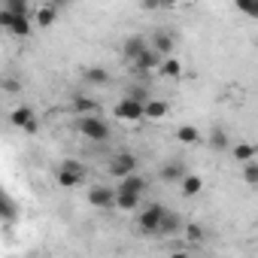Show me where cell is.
I'll use <instances>...</instances> for the list:
<instances>
[{
    "label": "cell",
    "instance_id": "6da1fadb",
    "mask_svg": "<svg viewBox=\"0 0 258 258\" xmlns=\"http://www.w3.org/2000/svg\"><path fill=\"white\" fill-rule=\"evenodd\" d=\"M76 131L91 143H106L109 140V124L100 115H79L76 118Z\"/></svg>",
    "mask_w": 258,
    "mask_h": 258
},
{
    "label": "cell",
    "instance_id": "7a4b0ae2",
    "mask_svg": "<svg viewBox=\"0 0 258 258\" xmlns=\"http://www.w3.org/2000/svg\"><path fill=\"white\" fill-rule=\"evenodd\" d=\"M164 207L161 204H149L146 210H140V219H137V228L143 231V234H158V228H161V219H164Z\"/></svg>",
    "mask_w": 258,
    "mask_h": 258
},
{
    "label": "cell",
    "instance_id": "3957f363",
    "mask_svg": "<svg viewBox=\"0 0 258 258\" xmlns=\"http://www.w3.org/2000/svg\"><path fill=\"white\" fill-rule=\"evenodd\" d=\"M106 170H109L115 179L134 176V173H137V155H131V152H118V155H112V161H109Z\"/></svg>",
    "mask_w": 258,
    "mask_h": 258
},
{
    "label": "cell",
    "instance_id": "277c9868",
    "mask_svg": "<svg viewBox=\"0 0 258 258\" xmlns=\"http://www.w3.org/2000/svg\"><path fill=\"white\" fill-rule=\"evenodd\" d=\"M10 121H13V127H19V131H25V134H37V127H40L37 112L31 106H16L10 112Z\"/></svg>",
    "mask_w": 258,
    "mask_h": 258
},
{
    "label": "cell",
    "instance_id": "5b68a950",
    "mask_svg": "<svg viewBox=\"0 0 258 258\" xmlns=\"http://www.w3.org/2000/svg\"><path fill=\"white\" fill-rule=\"evenodd\" d=\"M82 179H85V167H82L79 161H61V167H58V182H61L64 188H76V185H82Z\"/></svg>",
    "mask_w": 258,
    "mask_h": 258
},
{
    "label": "cell",
    "instance_id": "8992f818",
    "mask_svg": "<svg viewBox=\"0 0 258 258\" xmlns=\"http://www.w3.org/2000/svg\"><path fill=\"white\" fill-rule=\"evenodd\" d=\"M0 25H4V31H10L13 37H28L31 34V16H13L7 10H0Z\"/></svg>",
    "mask_w": 258,
    "mask_h": 258
},
{
    "label": "cell",
    "instance_id": "52a82bcc",
    "mask_svg": "<svg viewBox=\"0 0 258 258\" xmlns=\"http://www.w3.org/2000/svg\"><path fill=\"white\" fill-rule=\"evenodd\" d=\"M115 115L121 121H140V118H146V103H137L131 97H121L115 103Z\"/></svg>",
    "mask_w": 258,
    "mask_h": 258
},
{
    "label": "cell",
    "instance_id": "ba28073f",
    "mask_svg": "<svg viewBox=\"0 0 258 258\" xmlns=\"http://www.w3.org/2000/svg\"><path fill=\"white\" fill-rule=\"evenodd\" d=\"M149 49V43H146V37H127L124 43H121V61H127V64H134L143 52Z\"/></svg>",
    "mask_w": 258,
    "mask_h": 258
},
{
    "label": "cell",
    "instance_id": "9c48e42d",
    "mask_svg": "<svg viewBox=\"0 0 258 258\" xmlns=\"http://www.w3.org/2000/svg\"><path fill=\"white\" fill-rule=\"evenodd\" d=\"M146 188H149V179H146V176H140V173H134V176L118 179V188H115V191H124V195H137V198H143V195H146Z\"/></svg>",
    "mask_w": 258,
    "mask_h": 258
},
{
    "label": "cell",
    "instance_id": "30bf717a",
    "mask_svg": "<svg viewBox=\"0 0 258 258\" xmlns=\"http://www.w3.org/2000/svg\"><path fill=\"white\" fill-rule=\"evenodd\" d=\"M131 67H134V73H137V76H146L149 70H158V67H161V55L149 46V49H146V52H143L134 64H131Z\"/></svg>",
    "mask_w": 258,
    "mask_h": 258
},
{
    "label": "cell",
    "instance_id": "8fae6325",
    "mask_svg": "<svg viewBox=\"0 0 258 258\" xmlns=\"http://www.w3.org/2000/svg\"><path fill=\"white\" fill-rule=\"evenodd\" d=\"M88 204L91 207H115V188L109 185H94L88 191Z\"/></svg>",
    "mask_w": 258,
    "mask_h": 258
},
{
    "label": "cell",
    "instance_id": "7c38bea8",
    "mask_svg": "<svg viewBox=\"0 0 258 258\" xmlns=\"http://www.w3.org/2000/svg\"><path fill=\"white\" fill-rule=\"evenodd\" d=\"M58 10H61L58 0H55V4H43V7L37 10V16H34V25H37V28H52L55 19H58Z\"/></svg>",
    "mask_w": 258,
    "mask_h": 258
},
{
    "label": "cell",
    "instance_id": "4fadbf2b",
    "mask_svg": "<svg viewBox=\"0 0 258 258\" xmlns=\"http://www.w3.org/2000/svg\"><path fill=\"white\" fill-rule=\"evenodd\" d=\"M149 46H152L158 55L170 58V52H173V34H170V31H155L152 40H149Z\"/></svg>",
    "mask_w": 258,
    "mask_h": 258
},
{
    "label": "cell",
    "instance_id": "5bb4252c",
    "mask_svg": "<svg viewBox=\"0 0 258 258\" xmlns=\"http://www.w3.org/2000/svg\"><path fill=\"white\" fill-rule=\"evenodd\" d=\"M73 112L79 115H100V100L97 97H73Z\"/></svg>",
    "mask_w": 258,
    "mask_h": 258
},
{
    "label": "cell",
    "instance_id": "9a60e30c",
    "mask_svg": "<svg viewBox=\"0 0 258 258\" xmlns=\"http://www.w3.org/2000/svg\"><path fill=\"white\" fill-rule=\"evenodd\" d=\"M185 176H188V170H185L182 161H167V164L161 167V179H164V182H182Z\"/></svg>",
    "mask_w": 258,
    "mask_h": 258
},
{
    "label": "cell",
    "instance_id": "2e32d148",
    "mask_svg": "<svg viewBox=\"0 0 258 258\" xmlns=\"http://www.w3.org/2000/svg\"><path fill=\"white\" fill-rule=\"evenodd\" d=\"M179 191H182L185 198H195V195H201V191H204V179H201L198 173H188V176L179 182Z\"/></svg>",
    "mask_w": 258,
    "mask_h": 258
},
{
    "label": "cell",
    "instance_id": "e0dca14e",
    "mask_svg": "<svg viewBox=\"0 0 258 258\" xmlns=\"http://www.w3.org/2000/svg\"><path fill=\"white\" fill-rule=\"evenodd\" d=\"M82 79H85L88 85H106V82H109V73H106L103 67H85V70H82Z\"/></svg>",
    "mask_w": 258,
    "mask_h": 258
},
{
    "label": "cell",
    "instance_id": "ac0fdd59",
    "mask_svg": "<svg viewBox=\"0 0 258 258\" xmlns=\"http://www.w3.org/2000/svg\"><path fill=\"white\" fill-rule=\"evenodd\" d=\"M176 140L179 143H188V146H198L201 143V131H198V127H191V124H182V127H176Z\"/></svg>",
    "mask_w": 258,
    "mask_h": 258
},
{
    "label": "cell",
    "instance_id": "d6986e66",
    "mask_svg": "<svg viewBox=\"0 0 258 258\" xmlns=\"http://www.w3.org/2000/svg\"><path fill=\"white\" fill-rule=\"evenodd\" d=\"M167 112H170V103H164V100H155V97H152V100L146 103V118H152V121L164 118Z\"/></svg>",
    "mask_w": 258,
    "mask_h": 258
},
{
    "label": "cell",
    "instance_id": "ffe728a7",
    "mask_svg": "<svg viewBox=\"0 0 258 258\" xmlns=\"http://www.w3.org/2000/svg\"><path fill=\"white\" fill-rule=\"evenodd\" d=\"M182 228V219H179V213H164V219H161V228H158V234H176Z\"/></svg>",
    "mask_w": 258,
    "mask_h": 258
},
{
    "label": "cell",
    "instance_id": "44dd1931",
    "mask_svg": "<svg viewBox=\"0 0 258 258\" xmlns=\"http://www.w3.org/2000/svg\"><path fill=\"white\" fill-rule=\"evenodd\" d=\"M158 73L167 76V79H176V76H182V64H179L176 58H164L161 67H158Z\"/></svg>",
    "mask_w": 258,
    "mask_h": 258
},
{
    "label": "cell",
    "instance_id": "7402d4cb",
    "mask_svg": "<svg viewBox=\"0 0 258 258\" xmlns=\"http://www.w3.org/2000/svg\"><path fill=\"white\" fill-rule=\"evenodd\" d=\"M115 207H118V210H137V207H140V198H137V195L115 191Z\"/></svg>",
    "mask_w": 258,
    "mask_h": 258
},
{
    "label": "cell",
    "instance_id": "603a6c76",
    "mask_svg": "<svg viewBox=\"0 0 258 258\" xmlns=\"http://www.w3.org/2000/svg\"><path fill=\"white\" fill-rule=\"evenodd\" d=\"M124 97H131V100H137V103H149V100H152V97H149V88H146V82H140V85H131Z\"/></svg>",
    "mask_w": 258,
    "mask_h": 258
},
{
    "label": "cell",
    "instance_id": "cb8c5ba5",
    "mask_svg": "<svg viewBox=\"0 0 258 258\" xmlns=\"http://www.w3.org/2000/svg\"><path fill=\"white\" fill-rule=\"evenodd\" d=\"M4 10H7V13H13V16H31L28 0H7V4H4Z\"/></svg>",
    "mask_w": 258,
    "mask_h": 258
},
{
    "label": "cell",
    "instance_id": "d4e9b609",
    "mask_svg": "<svg viewBox=\"0 0 258 258\" xmlns=\"http://www.w3.org/2000/svg\"><path fill=\"white\" fill-rule=\"evenodd\" d=\"M234 158L243 161V164H249V161L255 158V146H252V143H240V146H234Z\"/></svg>",
    "mask_w": 258,
    "mask_h": 258
},
{
    "label": "cell",
    "instance_id": "484cf974",
    "mask_svg": "<svg viewBox=\"0 0 258 258\" xmlns=\"http://www.w3.org/2000/svg\"><path fill=\"white\" fill-rule=\"evenodd\" d=\"M237 13H243L249 19H258V0H237Z\"/></svg>",
    "mask_w": 258,
    "mask_h": 258
},
{
    "label": "cell",
    "instance_id": "4316f807",
    "mask_svg": "<svg viewBox=\"0 0 258 258\" xmlns=\"http://www.w3.org/2000/svg\"><path fill=\"white\" fill-rule=\"evenodd\" d=\"M243 182L246 185H258V161L243 164Z\"/></svg>",
    "mask_w": 258,
    "mask_h": 258
},
{
    "label": "cell",
    "instance_id": "83f0119b",
    "mask_svg": "<svg viewBox=\"0 0 258 258\" xmlns=\"http://www.w3.org/2000/svg\"><path fill=\"white\" fill-rule=\"evenodd\" d=\"M210 146L213 149H228V134L219 131V127H213V134H210Z\"/></svg>",
    "mask_w": 258,
    "mask_h": 258
},
{
    "label": "cell",
    "instance_id": "f1b7e54d",
    "mask_svg": "<svg viewBox=\"0 0 258 258\" xmlns=\"http://www.w3.org/2000/svg\"><path fill=\"white\" fill-rule=\"evenodd\" d=\"M185 237H188V243H201L204 240V228L191 222V225H185Z\"/></svg>",
    "mask_w": 258,
    "mask_h": 258
},
{
    "label": "cell",
    "instance_id": "f546056e",
    "mask_svg": "<svg viewBox=\"0 0 258 258\" xmlns=\"http://www.w3.org/2000/svg\"><path fill=\"white\" fill-rule=\"evenodd\" d=\"M0 204H4V219H7V222H13V219H16V204H13V198H10V195H4V198H0Z\"/></svg>",
    "mask_w": 258,
    "mask_h": 258
},
{
    "label": "cell",
    "instance_id": "4dcf8cb0",
    "mask_svg": "<svg viewBox=\"0 0 258 258\" xmlns=\"http://www.w3.org/2000/svg\"><path fill=\"white\" fill-rule=\"evenodd\" d=\"M4 88H7V91H19V82H16V79H4Z\"/></svg>",
    "mask_w": 258,
    "mask_h": 258
},
{
    "label": "cell",
    "instance_id": "1f68e13d",
    "mask_svg": "<svg viewBox=\"0 0 258 258\" xmlns=\"http://www.w3.org/2000/svg\"><path fill=\"white\" fill-rule=\"evenodd\" d=\"M170 258H188V255H185V252H173Z\"/></svg>",
    "mask_w": 258,
    "mask_h": 258
}]
</instances>
